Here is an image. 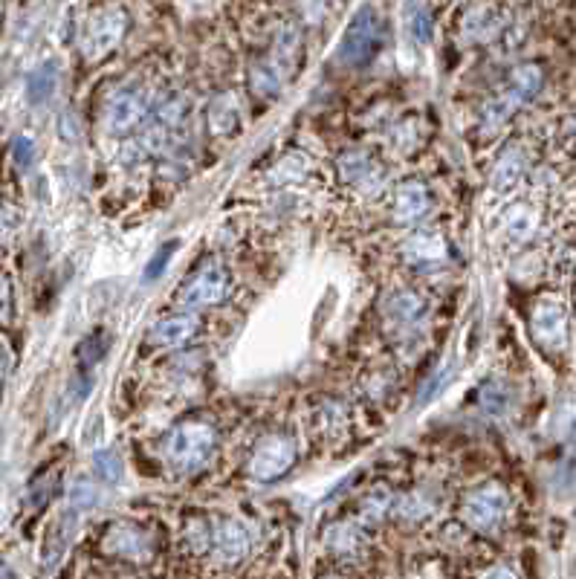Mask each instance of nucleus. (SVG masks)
Wrapping results in <instances>:
<instances>
[{"instance_id":"obj_12","label":"nucleus","mask_w":576,"mask_h":579,"mask_svg":"<svg viewBox=\"0 0 576 579\" xmlns=\"http://www.w3.org/2000/svg\"><path fill=\"white\" fill-rule=\"evenodd\" d=\"M432 212V194L420 183V180H406L394 189L391 197V215L394 221L403 226L420 223L426 215Z\"/></svg>"},{"instance_id":"obj_34","label":"nucleus","mask_w":576,"mask_h":579,"mask_svg":"<svg viewBox=\"0 0 576 579\" xmlns=\"http://www.w3.org/2000/svg\"><path fill=\"white\" fill-rule=\"evenodd\" d=\"M61 137L64 139H79V119L73 116V113H64L61 116Z\"/></svg>"},{"instance_id":"obj_3","label":"nucleus","mask_w":576,"mask_h":579,"mask_svg":"<svg viewBox=\"0 0 576 579\" xmlns=\"http://www.w3.org/2000/svg\"><path fill=\"white\" fill-rule=\"evenodd\" d=\"M380 47H383V18L374 9V3H365L339 44V58L348 67H362L377 56Z\"/></svg>"},{"instance_id":"obj_35","label":"nucleus","mask_w":576,"mask_h":579,"mask_svg":"<svg viewBox=\"0 0 576 579\" xmlns=\"http://www.w3.org/2000/svg\"><path fill=\"white\" fill-rule=\"evenodd\" d=\"M9 365H12V357H9V348H6V342L0 339V383H3V377L9 374Z\"/></svg>"},{"instance_id":"obj_17","label":"nucleus","mask_w":576,"mask_h":579,"mask_svg":"<svg viewBox=\"0 0 576 579\" xmlns=\"http://www.w3.org/2000/svg\"><path fill=\"white\" fill-rule=\"evenodd\" d=\"M385 313L397 325H414L426 313V302H423V296L417 290L403 287V290H397V293H391L385 299Z\"/></svg>"},{"instance_id":"obj_30","label":"nucleus","mask_w":576,"mask_h":579,"mask_svg":"<svg viewBox=\"0 0 576 579\" xmlns=\"http://www.w3.org/2000/svg\"><path fill=\"white\" fill-rule=\"evenodd\" d=\"M12 157H15V163L21 168H32L35 166V157H38V148H35V142L29 137H18L15 145H12Z\"/></svg>"},{"instance_id":"obj_14","label":"nucleus","mask_w":576,"mask_h":579,"mask_svg":"<svg viewBox=\"0 0 576 579\" xmlns=\"http://www.w3.org/2000/svg\"><path fill=\"white\" fill-rule=\"evenodd\" d=\"M194 333H197V316L192 313H177V316H168V319H160L148 339L157 345V348H177L183 342H189Z\"/></svg>"},{"instance_id":"obj_33","label":"nucleus","mask_w":576,"mask_h":579,"mask_svg":"<svg viewBox=\"0 0 576 579\" xmlns=\"http://www.w3.org/2000/svg\"><path fill=\"white\" fill-rule=\"evenodd\" d=\"M12 319V284L9 278L0 276V325Z\"/></svg>"},{"instance_id":"obj_25","label":"nucleus","mask_w":576,"mask_h":579,"mask_svg":"<svg viewBox=\"0 0 576 579\" xmlns=\"http://www.w3.org/2000/svg\"><path fill=\"white\" fill-rule=\"evenodd\" d=\"M359 542H362V536H359V530L354 524H333L328 530V545L333 551L339 553L357 551Z\"/></svg>"},{"instance_id":"obj_8","label":"nucleus","mask_w":576,"mask_h":579,"mask_svg":"<svg viewBox=\"0 0 576 579\" xmlns=\"http://www.w3.org/2000/svg\"><path fill=\"white\" fill-rule=\"evenodd\" d=\"M105 551L116 559H131V562H145L154 553V539L131 522L110 524L105 533Z\"/></svg>"},{"instance_id":"obj_20","label":"nucleus","mask_w":576,"mask_h":579,"mask_svg":"<svg viewBox=\"0 0 576 579\" xmlns=\"http://www.w3.org/2000/svg\"><path fill=\"white\" fill-rule=\"evenodd\" d=\"M339 171H342V180L351 183V186H359L365 183L371 174H374V160L365 154V151H351L339 160Z\"/></svg>"},{"instance_id":"obj_29","label":"nucleus","mask_w":576,"mask_h":579,"mask_svg":"<svg viewBox=\"0 0 576 579\" xmlns=\"http://www.w3.org/2000/svg\"><path fill=\"white\" fill-rule=\"evenodd\" d=\"M67 542H70V524H67V519H61V522L55 524L53 533H50V539H47V551H44L47 565H55V562H58V556L64 553Z\"/></svg>"},{"instance_id":"obj_27","label":"nucleus","mask_w":576,"mask_h":579,"mask_svg":"<svg viewBox=\"0 0 576 579\" xmlns=\"http://www.w3.org/2000/svg\"><path fill=\"white\" fill-rule=\"evenodd\" d=\"M96 504H99L96 484H90L87 478H79V481L70 487V507H73V510H93Z\"/></svg>"},{"instance_id":"obj_15","label":"nucleus","mask_w":576,"mask_h":579,"mask_svg":"<svg viewBox=\"0 0 576 579\" xmlns=\"http://www.w3.org/2000/svg\"><path fill=\"white\" fill-rule=\"evenodd\" d=\"M524 171H527V154L522 145H510L504 148V154L498 157L493 168V189L495 192H510L522 183Z\"/></svg>"},{"instance_id":"obj_2","label":"nucleus","mask_w":576,"mask_h":579,"mask_svg":"<svg viewBox=\"0 0 576 579\" xmlns=\"http://www.w3.org/2000/svg\"><path fill=\"white\" fill-rule=\"evenodd\" d=\"M128 27H131V18L116 3L90 12V18L82 27V44H79L82 56L87 61H99V58L110 56L122 44V38L128 35Z\"/></svg>"},{"instance_id":"obj_18","label":"nucleus","mask_w":576,"mask_h":579,"mask_svg":"<svg viewBox=\"0 0 576 579\" xmlns=\"http://www.w3.org/2000/svg\"><path fill=\"white\" fill-rule=\"evenodd\" d=\"M55 84H58V67L53 61H44L41 67H35L27 76V99L32 105L47 102L55 93Z\"/></svg>"},{"instance_id":"obj_31","label":"nucleus","mask_w":576,"mask_h":579,"mask_svg":"<svg viewBox=\"0 0 576 579\" xmlns=\"http://www.w3.org/2000/svg\"><path fill=\"white\" fill-rule=\"evenodd\" d=\"M388 507H391V496H385V493H377V498L368 496L365 498V504H362V513H365V519H383V513H388Z\"/></svg>"},{"instance_id":"obj_6","label":"nucleus","mask_w":576,"mask_h":579,"mask_svg":"<svg viewBox=\"0 0 576 579\" xmlns=\"http://www.w3.org/2000/svg\"><path fill=\"white\" fill-rule=\"evenodd\" d=\"M296 464V443L284 435H267L264 441L252 449L249 458V475L261 484H273L281 475H287Z\"/></svg>"},{"instance_id":"obj_4","label":"nucleus","mask_w":576,"mask_h":579,"mask_svg":"<svg viewBox=\"0 0 576 579\" xmlns=\"http://www.w3.org/2000/svg\"><path fill=\"white\" fill-rule=\"evenodd\" d=\"M530 331H533V339L542 351H548V354L568 351V339H571L568 307L559 299H539L530 313Z\"/></svg>"},{"instance_id":"obj_7","label":"nucleus","mask_w":576,"mask_h":579,"mask_svg":"<svg viewBox=\"0 0 576 579\" xmlns=\"http://www.w3.org/2000/svg\"><path fill=\"white\" fill-rule=\"evenodd\" d=\"M229 293V273L220 267L218 261H206L197 273H194L180 299L186 307H212V304H220Z\"/></svg>"},{"instance_id":"obj_28","label":"nucleus","mask_w":576,"mask_h":579,"mask_svg":"<svg viewBox=\"0 0 576 579\" xmlns=\"http://www.w3.org/2000/svg\"><path fill=\"white\" fill-rule=\"evenodd\" d=\"M397 513H400L403 519H409V522H423V519L432 513V504L420 496V493H412V496H406L397 504Z\"/></svg>"},{"instance_id":"obj_23","label":"nucleus","mask_w":576,"mask_h":579,"mask_svg":"<svg viewBox=\"0 0 576 579\" xmlns=\"http://www.w3.org/2000/svg\"><path fill=\"white\" fill-rule=\"evenodd\" d=\"M108 348H110L108 333L96 331V333H90L82 345H79V354H76V357H79V362H82V368H93L96 362H102V359H105Z\"/></svg>"},{"instance_id":"obj_36","label":"nucleus","mask_w":576,"mask_h":579,"mask_svg":"<svg viewBox=\"0 0 576 579\" xmlns=\"http://www.w3.org/2000/svg\"><path fill=\"white\" fill-rule=\"evenodd\" d=\"M0 577H12V571H9V568H3V565H0Z\"/></svg>"},{"instance_id":"obj_22","label":"nucleus","mask_w":576,"mask_h":579,"mask_svg":"<svg viewBox=\"0 0 576 579\" xmlns=\"http://www.w3.org/2000/svg\"><path fill=\"white\" fill-rule=\"evenodd\" d=\"M406 21H409V29H412L414 38H417L420 44H429V38H432V9H429L423 0H412V3H409Z\"/></svg>"},{"instance_id":"obj_9","label":"nucleus","mask_w":576,"mask_h":579,"mask_svg":"<svg viewBox=\"0 0 576 579\" xmlns=\"http://www.w3.org/2000/svg\"><path fill=\"white\" fill-rule=\"evenodd\" d=\"M145 111V93L137 87H122L105 105V125L110 134H128L145 119Z\"/></svg>"},{"instance_id":"obj_26","label":"nucleus","mask_w":576,"mask_h":579,"mask_svg":"<svg viewBox=\"0 0 576 579\" xmlns=\"http://www.w3.org/2000/svg\"><path fill=\"white\" fill-rule=\"evenodd\" d=\"M481 406H484L490 414L504 412V409L510 406V391H507V386L498 383V380L484 383V388H481Z\"/></svg>"},{"instance_id":"obj_10","label":"nucleus","mask_w":576,"mask_h":579,"mask_svg":"<svg viewBox=\"0 0 576 579\" xmlns=\"http://www.w3.org/2000/svg\"><path fill=\"white\" fill-rule=\"evenodd\" d=\"M249 548H252V539H249V530L235 519H218L212 522V545L209 551L215 553V559L223 565H238L247 559Z\"/></svg>"},{"instance_id":"obj_16","label":"nucleus","mask_w":576,"mask_h":579,"mask_svg":"<svg viewBox=\"0 0 576 579\" xmlns=\"http://www.w3.org/2000/svg\"><path fill=\"white\" fill-rule=\"evenodd\" d=\"M504 235H507V241H513V244H527L533 235H536V229H539V212L530 206V203H516V206H510L507 209V215H504Z\"/></svg>"},{"instance_id":"obj_1","label":"nucleus","mask_w":576,"mask_h":579,"mask_svg":"<svg viewBox=\"0 0 576 579\" xmlns=\"http://www.w3.org/2000/svg\"><path fill=\"white\" fill-rule=\"evenodd\" d=\"M218 449V432L206 420H186L174 426L163 441V461L180 475L203 469Z\"/></svg>"},{"instance_id":"obj_19","label":"nucleus","mask_w":576,"mask_h":579,"mask_svg":"<svg viewBox=\"0 0 576 579\" xmlns=\"http://www.w3.org/2000/svg\"><path fill=\"white\" fill-rule=\"evenodd\" d=\"M209 128L218 137H226V134H232L238 128V105L229 96H220L218 102L209 108Z\"/></svg>"},{"instance_id":"obj_13","label":"nucleus","mask_w":576,"mask_h":579,"mask_svg":"<svg viewBox=\"0 0 576 579\" xmlns=\"http://www.w3.org/2000/svg\"><path fill=\"white\" fill-rule=\"evenodd\" d=\"M446 255H449V247H446V238L440 232H414L412 238L403 244V258L417 267L443 264Z\"/></svg>"},{"instance_id":"obj_5","label":"nucleus","mask_w":576,"mask_h":579,"mask_svg":"<svg viewBox=\"0 0 576 579\" xmlns=\"http://www.w3.org/2000/svg\"><path fill=\"white\" fill-rule=\"evenodd\" d=\"M507 510H510V496L501 484H484L472 490L461 504L464 522L478 533H495L507 519Z\"/></svg>"},{"instance_id":"obj_24","label":"nucleus","mask_w":576,"mask_h":579,"mask_svg":"<svg viewBox=\"0 0 576 579\" xmlns=\"http://www.w3.org/2000/svg\"><path fill=\"white\" fill-rule=\"evenodd\" d=\"M93 472L96 478H102L105 484H116L122 478V461L113 449H99L93 452Z\"/></svg>"},{"instance_id":"obj_11","label":"nucleus","mask_w":576,"mask_h":579,"mask_svg":"<svg viewBox=\"0 0 576 579\" xmlns=\"http://www.w3.org/2000/svg\"><path fill=\"white\" fill-rule=\"evenodd\" d=\"M507 15L490 3V0H478V3H472L467 9V15H464V21H461V35L472 41V44H478V41H490L495 35H501V32H507Z\"/></svg>"},{"instance_id":"obj_21","label":"nucleus","mask_w":576,"mask_h":579,"mask_svg":"<svg viewBox=\"0 0 576 579\" xmlns=\"http://www.w3.org/2000/svg\"><path fill=\"white\" fill-rule=\"evenodd\" d=\"M183 119H186V99H183V96L165 99L163 105L151 113V125H157L160 131H168V134H171Z\"/></svg>"},{"instance_id":"obj_32","label":"nucleus","mask_w":576,"mask_h":579,"mask_svg":"<svg viewBox=\"0 0 576 579\" xmlns=\"http://www.w3.org/2000/svg\"><path fill=\"white\" fill-rule=\"evenodd\" d=\"M174 249H177V244L171 241L168 247H163L160 252H157V255H154V261L145 267V281H154V278L163 273L165 267H168V261H171V255H174Z\"/></svg>"}]
</instances>
